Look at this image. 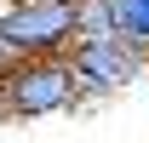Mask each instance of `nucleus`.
Returning a JSON list of instances; mask_svg holds the SVG:
<instances>
[{
    "mask_svg": "<svg viewBox=\"0 0 149 143\" xmlns=\"http://www.w3.org/2000/svg\"><path fill=\"white\" fill-rule=\"evenodd\" d=\"M80 6L74 0H12L0 12V46L12 57H69Z\"/></svg>",
    "mask_w": 149,
    "mask_h": 143,
    "instance_id": "f257e3e1",
    "label": "nucleus"
},
{
    "mask_svg": "<svg viewBox=\"0 0 149 143\" xmlns=\"http://www.w3.org/2000/svg\"><path fill=\"white\" fill-rule=\"evenodd\" d=\"M0 92H6V115L12 120H46V115L80 109L69 57H17L0 74Z\"/></svg>",
    "mask_w": 149,
    "mask_h": 143,
    "instance_id": "f03ea898",
    "label": "nucleus"
},
{
    "mask_svg": "<svg viewBox=\"0 0 149 143\" xmlns=\"http://www.w3.org/2000/svg\"><path fill=\"white\" fill-rule=\"evenodd\" d=\"M69 69H74V92L80 103H103L115 92H126L143 80L149 57L132 52L126 40H74L69 46Z\"/></svg>",
    "mask_w": 149,
    "mask_h": 143,
    "instance_id": "7ed1b4c3",
    "label": "nucleus"
},
{
    "mask_svg": "<svg viewBox=\"0 0 149 143\" xmlns=\"http://www.w3.org/2000/svg\"><path fill=\"white\" fill-rule=\"evenodd\" d=\"M109 12H115V40L149 57V0H109Z\"/></svg>",
    "mask_w": 149,
    "mask_h": 143,
    "instance_id": "20e7f679",
    "label": "nucleus"
},
{
    "mask_svg": "<svg viewBox=\"0 0 149 143\" xmlns=\"http://www.w3.org/2000/svg\"><path fill=\"white\" fill-rule=\"evenodd\" d=\"M74 6H80L74 40H115V12H109V0H74Z\"/></svg>",
    "mask_w": 149,
    "mask_h": 143,
    "instance_id": "39448f33",
    "label": "nucleus"
},
{
    "mask_svg": "<svg viewBox=\"0 0 149 143\" xmlns=\"http://www.w3.org/2000/svg\"><path fill=\"white\" fill-rule=\"evenodd\" d=\"M12 63H17V57H12V52H6V46H0V74H6V69H12Z\"/></svg>",
    "mask_w": 149,
    "mask_h": 143,
    "instance_id": "423d86ee",
    "label": "nucleus"
},
{
    "mask_svg": "<svg viewBox=\"0 0 149 143\" xmlns=\"http://www.w3.org/2000/svg\"><path fill=\"white\" fill-rule=\"evenodd\" d=\"M6 120H12V115H6V92H0V126H6Z\"/></svg>",
    "mask_w": 149,
    "mask_h": 143,
    "instance_id": "0eeeda50",
    "label": "nucleus"
}]
</instances>
